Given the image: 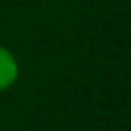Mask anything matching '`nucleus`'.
Segmentation results:
<instances>
[{
	"label": "nucleus",
	"instance_id": "nucleus-1",
	"mask_svg": "<svg viewBox=\"0 0 131 131\" xmlns=\"http://www.w3.org/2000/svg\"><path fill=\"white\" fill-rule=\"evenodd\" d=\"M20 77V63L7 46H0V92L13 88Z\"/></svg>",
	"mask_w": 131,
	"mask_h": 131
}]
</instances>
